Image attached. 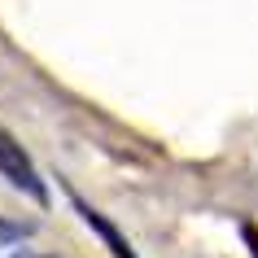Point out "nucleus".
<instances>
[{
    "instance_id": "obj_2",
    "label": "nucleus",
    "mask_w": 258,
    "mask_h": 258,
    "mask_svg": "<svg viewBox=\"0 0 258 258\" xmlns=\"http://www.w3.org/2000/svg\"><path fill=\"white\" fill-rule=\"evenodd\" d=\"M70 197H75V206H79V215H83V223H88V228H96V232H101V236H105V245H109V249H114V254H118V258H136V254H132V245L122 241V232L114 228V223H109V219L101 215V210H92V206L83 202L79 192H70Z\"/></svg>"
},
{
    "instance_id": "obj_3",
    "label": "nucleus",
    "mask_w": 258,
    "mask_h": 258,
    "mask_svg": "<svg viewBox=\"0 0 258 258\" xmlns=\"http://www.w3.org/2000/svg\"><path fill=\"white\" fill-rule=\"evenodd\" d=\"M22 236H27V228H22V223L0 219V245H14V241H22Z\"/></svg>"
},
{
    "instance_id": "obj_4",
    "label": "nucleus",
    "mask_w": 258,
    "mask_h": 258,
    "mask_svg": "<svg viewBox=\"0 0 258 258\" xmlns=\"http://www.w3.org/2000/svg\"><path fill=\"white\" fill-rule=\"evenodd\" d=\"M14 258H48V254H27V249H22V254H14Z\"/></svg>"
},
{
    "instance_id": "obj_1",
    "label": "nucleus",
    "mask_w": 258,
    "mask_h": 258,
    "mask_svg": "<svg viewBox=\"0 0 258 258\" xmlns=\"http://www.w3.org/2000/svg\"><path fill=\"white\" fill-rule=\"evenodd\" d=\"M0 175L9 179L14 188H22L27 197H35V202H48V188H44L40 171L31 166V158L22 153V145H18L5 127H0Z\"/></svg>"
}]
</instances>
